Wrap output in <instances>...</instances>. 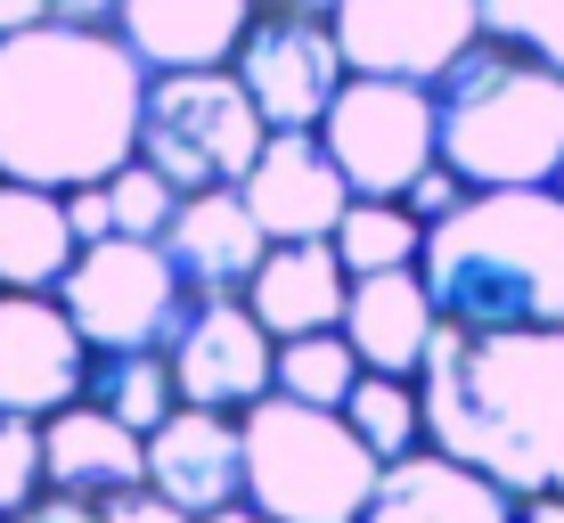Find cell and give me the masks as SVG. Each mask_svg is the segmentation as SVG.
Here are the masks:
<instances>
[{
  "label": "cell",
  "instance_id": "obj_39",
  "mask_svg": "<svg viewBox=\"0 0 564 523\" xmlns=\"http://www.w3.org/2000/svg\"><path fill=\"white\" fill-rule=\"evenodd\" d=\"M0 523H9V515H0Z\"/></svg>",
  "mask_w": 564,
  "mask_h": 523
},
{
  "label": "cell",
  "instance_id": "obj_1",
  "mask_svg": "<svg viewBox=\"0 0 564 523\" xmlns=\"http://www.w3.org/2000/svg\"><path fill=\"white\" fill-rule=\"evenodd\" d=\"M148 66L107 25H42L0 42V181L99 188L140 156Z\"/></svg>",
  "mask_w": 564,
  "mask_h": 523
},
{
  "label": "cell",
  "instance_id": "obj_4",
  "mask_svg": "<svg viewBox=\"0 0 564 523\" xmlns=\"http://www.w3.org/2000/svg\"><path fill=\"white\" fill-rule=\"evenodd\" d=\"M442 164L466 188H556L564 172V74L482 33L434 83Z\"/></svg>",
  "mask_w": 564,
  "mask_h": 523
},
{
  "label": "cell",
  "instance_id": "obj_16",
  "mask_svg": "<svg viewBox=\"0 0 564 523\" xmlns=\"http://www.w3.org/2000/svg\"><path fill=\"white\" fill-rule=\"evenodd\" d=\"M516 515H523L516 491H499L491 475L458 467L451 450L425 442V450L384 467V482H377V499H368L360 523H516Z\"/></svg>",
  "mask_w": 564,
  "mask_h": 523
},
{
  "label": "cell",
  "instance_id": "obj_28",
  "mask_svg": "<svg viewBox=\"0 0 564 523\" xmlns=\"http://www.w3.org/2000/svg\"><path fill=\"white\" fill-rule=\"evenodd\" d=\"M482 33L549 57V66L564 74V0H482Z\"/></svg>",
  "mask_w": 564,
  "mask_h": 523
},
{
  "label": "cell",
  "instance_id": "obj_5",
  "mask_svg": "<svg viewBox=\"0 0 564 523\" xmlns=\"http://www.w3.org/2000/svg\"><path fill=\"white\" fill-rule=\"evenodd\" d=\"M246 425V508L279 523H360L384 482V458L344 425V410L270 393L238 417Z\"/></svg>",
  "mask_w": 564,
  "mask_h": 523
},
{
  "label": "cell",
  "instance_id": "obj_26",
  "mask_svg": "<svg viewBox=\"0 0 564 523\" xmlns=\"http://www.w3.org/2000/svg\"><path fill=\"white\" fill-rule=\"evenodd\" d=\"M99 188H107V213H115V229H123V238H164L172 213H181V188H172L148 156H131L123 172H107Z\"/></svg>",
  "mask_w": 564,
  "mask_h": 523
},
{
  "label": "cell",
  "instance_id": "obj_33",
  "mask_svg": "<svg viewBox=\"0 0 564 523\" xmlns=\"http://www.w3.org/2000/svg\"><path fill=\"white\" fill-rule=\"evenodd\" d=\"M50 17H66V25H107V33H115L123 0H50Z\"/></svg>",
  "mask_w": 564,
  "mask_h": 523
},
{
  "label": "cell",
  "instance_id": "obj_10",
  "mask_svg": "<svg viewBox=\"0 0 564 523\" xmlns=\"http://www.w3.org/2000/svg\"><path fill=\"white\" fill-rule=\"evenodd\" d=\"M164 360H172L181 401H197V410L246 417L254 401L279 393V336L254 319L246 295H197L188 319H181V336L164 344Z\"/></svg>",
  "mask_w": 564,
  "mask_h": 523
},
{
  "label": "cell",
  "instance_id": "obj_12",
  "mask_svg": "<svg viewBox=\"0 0 564 523\" xmlns=\"http://www.w3.org/2000/svg\"><path fill=\"white\" fill-rule=\"evenodd\" d=\"M90 393V344L57 295H9L0 286V410L57 417Z\"/></svg>",
  "mask_w": 564,
  "mask_h": 523
},
{
  "label": "cell",
  "instance_id": "obj_36",
  "mask_svg": "<svg viewBox=\"0 0 564 523\" xmlns=\"http://www.w3.org/2000/svg\"><path fill=\"white\" fill-rule=\"evenodd\" d=\"M516 523H564V499H523Z\"/></svg>",
  "mask_w": 564,
  "mask_h": 523
},
{
  "label": "cell",
  "instance_id": "obj_14",
  "mask_svg": "<svg viewBox=\"0 0 564 523\" xmlns=\"http://www.w3.org/2000/svg\"><path fill=\"white\" fill-rule=\"evenodd\" d=\"M148 491H164L188 515H221L246 499V425L229 410H197L181 401L164 425L148 434Z\"/></svg>",
  "mask_w": 564,
  "mask_h": 523
},
{
  "label": "cell",
  "instance_id": "obj_13",
  "mask_svg": "<svg viewBox=\"0 0 564 523\" xmlns=\"http://www.w3.org/2000/svg\"><path fill=\"white\" fill-rule=\"evenodd\" d=\"M238 197L254 205L270 246H295V238H336L344 205H352V181L336 172L319 131H270L262 156L246 164Z\"/></svg>",
  "mask_w": 564,
  "mask_h": 523
},
{
  "label": "cell",
  "instance_id": "obj_24",
  "mask_svg": "<svg viewBox=\"0 0 564 523\" xmlns=\"http://www.w3.org/2000/svg\"><path fill=\"white\" fill-rule=\"evenodd\" d=\"M90 401L115 410L131 434H155V425L181 410V384H172L164 352H90Z\"/></svg>",
  "mask_w": 564,
  "mask_h": 523
},
{
  "label": "cell",
  "instance_id": "obj_29",
  "mask_svg": "<svg viewBox=\"0 0 564 523\" xmlns=\"http://www.w3.org/2000/svg\"><path fill=\"white\" fill-rule=\"evenodd\" d=\"M466 197H475V188H466V181H458L451 164H425L417 181H410V197H401V205H410L417 221H442V213H458Z\"/></svg>",
  "mask_w": 564,
  "mask_h": 523
},
{
  "label": "cell",
  "instance_id": "obj_8",
  "mask_svg": "<svg viewBox=\"0 0 564 523\" xmlns=\"http://www.w3.org/2000/svg\"><path fill=\"white\" fill-rule=\"evenodd\" d=\"M319 140L336 172L352 181V197H410L425 164H442V123L434 90L393 83V74H352L336 90V107L319 115Z\"/></svg>",
  "mask_w": 564,
  "mask_h": 523
},
{
  "label": "cell",
  "instance_id": "obj_20",
  "mask_svg": "<svg viewBox=\"0 0 564 523\" xmlns=\"http://www.w3.org/2000/svg\"><path fill=\"white\" fill-rule=\"evenodd\" d=\"M246 303L270 336H319V327H344V303H352V270L336 262L327 238H295V246H270L246 279Z\"/></svg>",
  "mask_w": 564,
  "mask_h": 523
},
{
  "label": "cell",
  "instance_id": "obj_9",
  "mask_svg": "<svg viewBox=\"0 0 564 523\" xmlns=\"http://www.w3.org/2000/svg\"><path fill=\"white\" fill-rule=\"evenodd\" d=\"M229 74L246 83V99L262 107L270 131H319V115L336 107L344 83H352L344 42H336V17H286V9H262L254 25H246Z\"/></svg>",
  "mask_w": 564,
  "mask_h": 523
},
{
  "label": "cell",
  "instance_id": "obj_25",
  "mask_svg": "<svg viewBox=\"0 0 564 523\" xmlns=\"http://www.w3.org/2000/svg\"><path fill=\"white\" fill-rule=\"evenodd\" d=\"M360 384V352L344 327H319V336H286L279 344V393L311 401V410H344V393Z\"/></svg>",
  "mask_w": 564,
  "mask_h": 523
},
{
  "label": "cell",
  "instance_id": "obj_15",
  "mask_svg": "<svg viewBox=\"0 0 564 523\" xmlns=\"http://www.w3.org/2000/svg\"><path fill=\"white\" fill-rule=\"evenodd\" d=\"M164 254L188 279V295H246V279L270 254V238H262L254 205L238 188H188L172 229H164Z\"/></svg>",
  "mask_w": 564,
  "mask_h": 523
},
{
  "label": "cell",
  "instance_id": "obj_17",
  "mask_svg": "<svg viewBox=\"0 0 564 523\" xmlns=\"http://www.w3.org/2000/svg\"><path fill=\"white\" fill-rule=\"evenodd\" d=\"M42 458H50V491H74V499H123L148 482V434H131L115 410L99 401H66L57 417H42Z\"/></svg>",
  "mask_w": 564,
  "mask_h": 523
},
{
  "label": "cell",
  "instance_id": "obj_34",
  "mask_svg": "<svg viewBox=\"0 0 564 523\" xmlns=\"http://www.w3.org/2000/svg\"><path fill=\"white\" fill-rule=\"evenodd\" d=\"M42 17H50V0H0V42L25 33V25H42Z\"/></svg>",
  "mask_w": 564,
  "mask_h": 523
},
{
  "label": "cell",
  "instance_id": "obj_3",
  "mask_svg": "<svg viewBox=\"0 0 564 523\" xmlns=\"http://www.w3.org/2000/svg\"><path fill=\"white\" fill-rule=\"evenodd\" d=\"M417 270L451 327H564V188H475L425 221Z\"/></svg>",
  "mask_w": 564,
  "mask_h": 523
},
{
  "label": "cell",
  "instance_id": "obj_2",
  "mask_svg": "<svg viewBox=\"0 0 564 523\" xmlns=\"http://www.w3.org/2000/svg\"><path fill=\"white\" fill-rule=\"evenodd\" d=\"M425 442L516 499H564V327H451L417 368Z\"/></svg>",
  "mask_w": 564,
  "mask_h": 523
},
{
  "label": "cell",
  "instance_id": "obj_31",
  "mask_svg": "<svg viewBox=\"0 0 564 523\" xmlns=\"http://www.w3.org/2000/svg\"><path fill=\"white\" fill-rule=\"evenodd\" d=\"M9 523H107L99 499H74V491H42L25 515H9Z\"/></svg>",
  "mask_w": 564,
  "mask_h": 523
},
{
  "label": "cell",
  "instance_id": "obj_21",
  "mask_svg": "<svg viewBox=\"0 0 564 523\" xmlns=\"http://www.w3.org/2000/svg\"><path fill=\"white\" fill-rule=\"evenodd\" d=\"M74 254H83V238H74L66 188L0 181V286L9 295H57Z\"/></svg>",
  "mask_w": 564,
  "mask_h": 523
},
{
  "label": "cell",
  "instance_id": "obj_37",
  "mask_svg": "<svg viewBox=\"0 0 564 523\" xmlns=\"http://www.w3.org/2000/svg\"><path fill=\"white\" fill-rule=\"evenodd\" d=\"M205 523H279V515H262V508H246V499H238V508H221V515H205Z\"/></svg>",
  "mask_w": 564,
  "mask_h": 523
},
{
  "label": "cell",
  "instance_id": "obj_6",
  "mask_svg": "<svg viewBox=\"0 0 564 523\" xmlns=\"http://www.w3.org/2000/svg\"><path fill=\"white\" fill-rule=\"evenodd\" d=\"M270 123L246 99V83L229 66H181L148 74V115H140V156L164 172L172 188H238L246 164L262 156Z\"/></svg>",
  "mask_w": 564,
  "mask_h": 523
},
{
  "label": "cell",
  "instance_id": "obj_7",
  "mask_svg": "<svg viewBox=\"0 0 564 523\" xmlns=\"http://www.w3.org/2000/svg\"><path fill=\"white\" fill-rule=\"evenodd\" d=\"M57 303L83 327L90 352H164L188 319V279L172 270L164 238H90L74 270L57 279Z\"/></svg>",
  "mask_w": 564,
  "mask_h": 523
},
{
  "label": "cell",
  "instance_id": "obj_19",
  "mask_svg": "<svg viewBox=\"0 0 564 523\" xmlns=\"http://www.w3.org/2000/svg\"><path fill=\"white\" fill-rule=\"evenodd\" d=\"M344 336H352L360 368L417 377L425 352H434V336H442V312H434V286H425V270H377V279H352Z\"/></svg>",
  "mask_w": 564,
  "mask_h": 523
},
{
  "label": "cell",
  "instance_id": "obj_23",
  "mask_svg": "<svg viewBox=\"0 0 564 523\" xmlns=\"http://www.w3.org/2000/svg\"><path fill=\"white\" fill-rule=\"evenodd\" d=\"M344 425H352L384 467H393V458H410V450H425V393H417V377L360 368V384L344 393Z\"/></svg>",
  "mask_w": 564,
  "mask_h": 523
},
{
  "label": "cell",
  "instance_id": "obj_30",
  "mask_svg": "<svg viewBox=\"0 0 564 523\" xmlns=\"http://www.w3.org/2000/svg\"><path fill=\"white\" fill-rule=\"evenodd\" d=\"M107 523H197V515H188V508H172L164 491H148V482H140V491L107 499Z\"/></svg>",
  "mask_w": 564,
  "mask_h": 523
},
{
  "label": "cell",
  "instance_id": "obj_32",
  "mask_svg": "<svg viewBox=\"0 0 564 523\" xmlns=\"http://www.w3.org/2000/svg\"><path fill=\"white\" fill-rule=\"evenodd\" d=\"M66 213H74V238H115V213H107V188H66Z\"/></svg>",
  "mask_w": 564,
  "mask_h": 523
},
{
  "label": "cell",
  "instance_id": "obj_27",
  "mask_svg": "<svg viewBox=\"0 0 564 523\" xmlns=\"http://www.w3.org/2000/svg\"><path fill=\"white\" fill-rule=\"evenodd\" d=\"M50 491V458H42V417L0 410V515H25Z\"/></svg>",
  "mask_w": 564,
  "mask_h": 523
},
{
  "label": "cell",
  "instance_id": "obj_35",
  "mask_svg": "<svg viewBox=\"0 0 564 523\" xmlns=\"http://www.w3.org/2000/svg\"><path fill=\"white\" fill-rule=\"evenodd\" d=\"M254 9H286V17H336L344 0H254Z\"/></svg>",
  "mask_w": 564,
  "mask_h": 523
},
{
  "label": "cell",
  "instance_id": "obj_18",
  "mask_svg": "<svg viewBox=\"0 0 564 523\" xmlns=\"http://www.w3.org/2000/svg\"><path fill=\"white\" fill-rule=\"evenodd\" d=\"M254 0H123L115 33L148 74H181V66H229L254 25Z\"/></svg>",
  "mask_w": 564,
  "mask_h": 523
},
{
  "label": "cell",
  "instance_id": "obj_22",
  "mask_svg": "<svg viewBox=\"0 0 564 523\" xmlns=\"http://www.w3.org/2000/svg\"><path fill=\"white\" fill-rule=\"evenodd\" d=\"M327 246H336V262L352 270V279H377V270H417L425 221H417L401 197H352Z\"/></svg>",
  "mask_w": 564,
  "mask_h": 523
},
{
  "label": "cell",
  "instance_id": "obj_11",
  "mask_svg": "<svg viewBox=\"0 0 564 523\" xmlns=\"http://www.w3.org/2000/svg\"><path fill=\"white\" fill-rule=\"evenodd\" d=\"M336 42L352 74H393V83L434 90L482 42V0H344Z\"/></svg>",
  "mask_w": 564,
  "mask_h": 523
},
{
  "label": "cell",
  "instance_id": "obj_38",
  "mask_svg": "<svg viewBox=\"0 0 564 523\" xmlns=\"http://www.w3.org/2000/svg\"><path fill=\"white\" fill-rule=\"evenodd\" d=\"M556 188H564V172H556Z\"/></svg>",
  "mask_w": 564,
  "mask_h": 523
}]
</instances>
